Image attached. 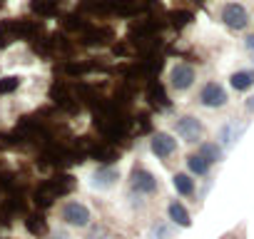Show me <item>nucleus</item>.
Returning a JSON list of instances; mask_svg holds the SVG:
<instances>
[{"label":"nucleus","instance_id":"nucleus-1","mask_svg":"<svg viewBox=\"0 0 254 239\" xmlns=\"http://www.w3.org/2000/svg\"><path fill=\"white\" fill-rule=\"evenodd\" d=\"M222 20H224V25L232 28V30H244V28L249 25V15H247V10H244L239 3H227V5L222 8Z\"/></svg>","mask_w":254,"mask_h":239},{"label":"nucleus","instance_id":"nucleus-2","mask_svg":"<svg viewBox=\"0 0 254 239\" xmlns=\"http://www.w3.org/2000/svg\"><path fill=\"white\" fill-rule=\"evenodd\" d=\"M130 187H132V192H137V194H152V192L157 189V179H155V175L147 172L145 167H135V170H132V177H130Z\"/></svg>","mask_w":254,"mask_h":239},{"label":"nucleus","instance_id":"nucleus-3","mask_svg":"<svg viewBox=\"0 0 254 239\" xmlns=\"http://www.w3.org/2000/svg\"><path fill=\"white\" fill-rule=\"evenodd\" d=\"M199 102H202L204 107H212V110L224 107V105H227V92H224L222 85H217V82H207V85L199 90Z\"/></svg>","mask_w":254,"mask_h":239},{"label":"nucleus","instance_id":"nucleus-4","mask_svg":"<svg viewBox=\"0 0 254 239\" xmlns=\"http://www.w3.org/2000/svg\"><path fill=\"white\" fill-rule=\"evenodd\" d=\"M63 219L72 227H87L90 224V209L80 202H67L63 207Z\"/></svg>","mask_w":254,"mask_h":239},{"label":"nucleus","instance_id":"nucleus-5","mask_svg":"<svg viewBox=\"0 0 254 239\" xmlns=\"http://www.w3.org/2000/svg\"><path fill=\"white\" fill-rule=\"evenodd\" d=\"M175 130H177V135H180L185 142H197V140L202 137V125H199V120H197V117H192V115H187V117L177 120Z\"/></svg>","mask_w":254,"mask_h":239},{"label":"nucleus","instance_id":"nucleus-6","mask_svg":"<svg viewBox=\"0 0 254 239\" xmlns=\"http://www.w3.org/2000/svg\"><path fill=\"white\" fill-rule=\"evenodd\" d=\"M170 80H172L175 90H187L194 82V67L187 65V62H177L172 67V72H170Z\"/></svg>","mask_w":254,"mask_h":239},{"label":"nucleus","instance_id":"nucleus-7","mask_svg":"<svg viewBox=\"0 0 254 239\" xmlns=\"http://www.w3.org/2000/svg\"><path fill=\"white\" fill-rule=\"evenodd\" d=\"M150 147H152V152H155L157 157L167 160V157H172V155H175V150H177V142H175V140H172L167 132H157V135L152 137Z\"/></svg>","mask_w":254,"mask_h":239},{"label":"nucleus","instance_id":"nucleus-8","mask_svg":"<svg viewBox=\"0 0 254 239\" xmlns=\"http://www.w3.org/2000/svg\"><path fill=\"white\" fill-rule=\"evenodd\" d=\"M229 82H232V87L234 90H249L252 85H254V72L252 70H239V72H234L232 77H229Z\"/></svg>","mask_w":254,"mask_h":239},{"label":"nucleus","instance_id":"nucleus-9","mask_svg":"<svg viewBox=\"0 0 254 239\" xmlns=\"http://www.w3.org/2000/svg\"><path fill=\"white\" fill-rule=\"evenodd\" d=\"M167 212H170V219H172L175 224H180V227H190V224H192V219H190V212H187V209H185L180 202H172Z\"/></svg>","mask_w":254,"mask_h":239},{"label":"nucleus","instance_id":"nucleus-10","mask_svg":"<svg viewBox=\"0 0 254 239\" xmlns=\"http://www.w3.org/2000/svg\"><path fill=\"white\" fill-rule=\"evenodd\" d=\"M172 184H175V189H177L180 194H185V197H190V194L194 192V182H192L187 175H182V172H177V175L172 177Z\"/></svg>","mask_w":254,"mask_h":239},{"label":"nucleus","instance_id":"nucleus-11","mask_svg":"<svg viewBox=\"0 0 254 239\" xmlns=\"http://www.w3.org/2000/svg\"><path fill=\"white\" fill-rule=\"evenodd\" d=\"M115 179H117V170H112V167H105V170L95 172V187H112Z\"/></svg>","mask_w":254,"mask_h":239},{"label":"nucleus","instance_id":"nucleus-12","mask_svg":"<svg viewBox=\"0 0 254 239\" xmlns=\"http://www.w3.org/2000/svg\"><path fill=\"white\" fill-rule=\"evenodd\" d=\"M197 155H202V157H204V160H207L209 165H212V162H219V160H222V150H219L217 145H212V142H202V145H199V152H197Z\"/></svg>","mask_w":254,"mask_h":239},{"label":"nucleus","instance_id":"nucleus-13","mask_svg":"<svg viewBox=\"0 0 254 239\" xmlns=\"http://www.w3.org/2000/svg\"><path fill=\"white\" fill-rule=\"evenodd\" d=\"M187 167H190L194 175H207V172H209V162H207L202 155H190V157H187Z\"/></svg>","mask_w":254,"mask_h":239},{"label":"nucleus","instance_id":"nucleus-14","mask_svg":"<svg viewBox=\"0 0 254 239\" xmlns=\"http://www.w3.org/2000/svg\"><path fill=\"white\" fill-rule=\"evenodd\" d=\"M95 157H97L100 162H107V165H110V162H115V160H117V150L107 145V147H100V150H95Z\"/></svg>","mask_w":254,"mask_h":239},{"label":"nucleus","instance_id":"nucleus-15","mask_svg":"<svg viewBox=\"0 0 254 239\" xmlns=\"http://www.w3.org/2000/svg\"><path fill=\"white\" fill-rule=\"evenodd\" d=\"M219 140H222V145H229L232 140H237V137H234V122H227V125L219 130Z\"/></svg>","mask_w":254,"mask_h":239},{"label":"nucleus","instance_id":"nucleus-16","mask_svg":"<svg viewBox=\"0 0 254 239\" xmlns=\"http://www.w3.org/2000/svg\"><path fill=\"white\" fill-rule=\"evenodd\" d=\"M152 237H155V239H172V232H170V227H167V224L157 222V224L152 227Z\"/></svg>","mask_w":254,"mask_h":239},{"label":"nucleus","instance_id":"nucleus-17","mask_svg":"<svg viewBox=\"0 0 254 239\" xmlns=\"http://www.w3.org/2000/svg\"><path fill=\"white\" fill-rule=\"evenodd\" d=\"M102 237H105V229H92L87 239H102Z\"/></svg>","mask_w":254,"mask_h":239},{"label":"nucleus","instance_id":"nucleus-18","mask_svg":"<svg viewBox=\"0 0 254 239\" xmlns=\"http://www.w3.org/2000/svg\"><path fill=\"white\" fill-rule=\"evenodd\" d=\"M244 45H247V50H254V35H249V38H247V43H244Z\"/></svg>","mask_w":254,"mask_h":239},{"label":"nucleus","instance_id":"nucleus-19","mask_svg":"<svg viewBox=\"0 0 254 239\" xmlns=\"http://www.w3.org/2000/svg\"><path fill=\"white\" fill-rule=\"evenodd\" d=\"M247 112H254V97L247 100Z\"/></svg>","mask_w":254,"mask_h":239},{"label":"nucleus","instance_id":"nucleus-20","mask_svg":"<svg viewBox=\"0 0 254 239\" xmlns=\"http://www.w3.org/2000/svg\"><path fill=\"white\" fill-rule=\"evenodd\" d=\"M53 239H67L65 232H53Z\"/></svg>","mask_w":254,"mask_h":239},{"label":"nucleus","instance_id":"nucleus-21","mask_svg":"<svg viewBox=\"0 0 254 239\" xmlns=\"http://www.w3.org/2000/svg\"><path fill=\"white\" fill-rule=\"evenodd\" d=\"M224 239H234V237H224Z\"/></svg>","mask_w":254,"mask_h":239}]
</instances>
